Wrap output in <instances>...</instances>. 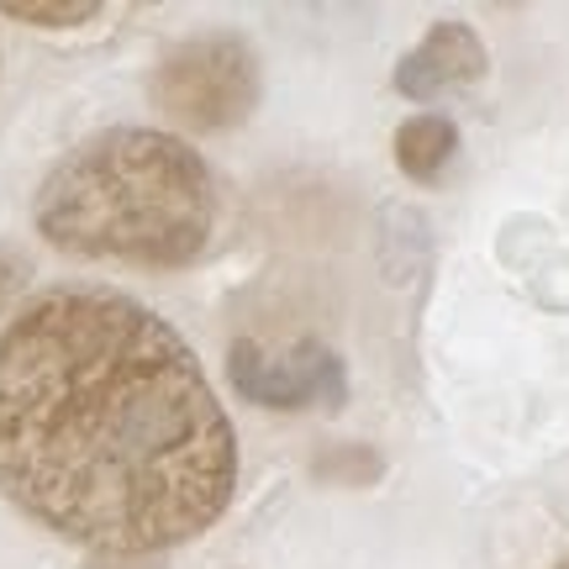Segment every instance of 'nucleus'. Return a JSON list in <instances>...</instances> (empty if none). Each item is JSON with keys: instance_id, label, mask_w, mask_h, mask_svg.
I'll return each instance as SVG.
<instances>
[{"instance_id": "1a4fd4ad", "label": "nucleus", "mask_w": 569, "mask_h": 569, "mask_svg": "<svg viewBox=\"0 0 569 569\" xmlns=\"http://www.w3.org/2000/svg\"><path fill=\"white\" fill-rule=\"evenodd\" d=\"M553 569H569V553H565V559H559V565H553Z\"/></svg>"}, {"instance_id": "0eeeda50", "label": "nucleus", "mask_w": 569, "mask_h": 569, "mask_svg": "<svg viewBox=\"0 0 569 569\" xmlns=\"http://www.w3.org/2000/svg\"><path fill=\"white\" fill-rule=\"evenodd\" d=\"M106 6L96 0H74V6H38V0H6L0 6V17L11 21H27V27H48V32H59V27H84V21H96Z\"/></svg>"}, {"instance_id": "7ed1b4c3", "label": "nucleus", "mask_w": 569, "mask_h": 569, "mask_svg": "<svg viewBox=\"0 0 569 569\" xmlns=\"http://www.w3.org/2000/svg\"><path fill=\"white\" fill-rule=\"evenodd\" d=\"M148 96L184 132H227L259 111L264 69H259V53L248 38L206 32V38H190L163 53Z\"/></svg>"}, {"instance_id": "423d86ee", "label": "nucleus", "mask_w": 569, "mask_h": 569, "mask_svg": "<svg viewBox=\"0 0 569 569\" xmlns=\"http://www.w3.org/2000/svg\"><path fill=\"white\" fill-rule=\"evenodd\" d=\"M453 153H459V127L443 111H417V117L396 127V163H401L407 180L432 184Z\"/></svg>"}, {"instance_id": "6e6552de", "label": "nucleus", "mask_w": 569, "mask_h": 569, "mask_svg": "<svg viewBox=\"0 0 569 569\" xmlns=\"http://www.w3.org/2000/svg\"><path fill=\"white\" fill-rule=\"evenodd\" d=\"M27 280H32V259H27L21 248L0 243V317L17 306V296L27 290Z\"/></svg>"}, {"instance_id": "f257e3e1", "label": "nucleus", "mask_w": 569, "mask_h": 569, "mask_svg": "<svg viewBox=\"0 0 569 569\" xmlns=\"http://www.w3.org/2000/svg\"><path fill=\"white\" fill-rule=\"evenodd\" d=\"M238 490L201 359L142 301L53 284L0 327V496L74 549L153 559Z\"/></svg>"}, {"instance_id": "f03ea898", "label": "nucleus", "mask_w": 569, "mask_h": 569, "mask_svg": "<svg viewBox=\"0 0 569 569\" xmlns=\"http://www.w3.org/2000/svg\"><path fill=\"white\" fill-rule=\"evenodd\" d=\"M32 222L74 259L180 269L211 243L217 184L201 153L174 132L106 127L42 174Z\"/></svg>"}, {"instance_id": "20e7f679", "label": "nucleus", "mask_w": 569, "mask_h": 569, "mask_svg": "<svg viewBox=\"0 0 569 569\" xmlns=\"http://www.w3.org/2000/svg\"><path fill=\"white\" fill-rule=\"evenodd\" d=\"M227 375L243 401L264 411H306V407H343L348 401V369L317 338H301L284 353H264L259 343H232L227 353Z\"/></svg>"}, {"instance_id": "39448f33", "label": "nucleus", "mask_w": 569, "mask_h": 569, "mask_svg": "<svg viewBox=\"0 0 569 569\" xmlns=\"http://www.w3.org/2000/svg\"><path fill=\"white\" fill-rule=\"evenodd\" d=\"M486 69H490V53L469 21H432L427 38L396 63V90L417 106H432L443 96H453V90L480 84Z\"/></svg>"}]
</instances>
